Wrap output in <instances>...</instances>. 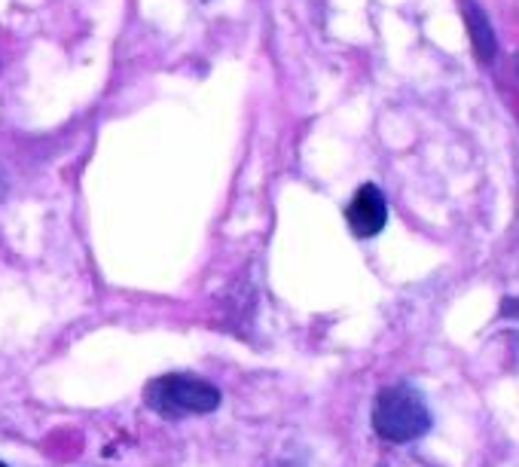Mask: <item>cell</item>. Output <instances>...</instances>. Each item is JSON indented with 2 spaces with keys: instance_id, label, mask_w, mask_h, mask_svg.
<instances>
[{
  "instance_id": "obj_6",
  "label": "cell",
  "mask_w": 519,
  "mask_h": 467,
  "mask_svg": "<svg viewBox=\"0 0 519 467\" xmlns=\"http://www.w3.org/2000/svg\"><path fill=\"white\" fill-rule=\"evenodd\" d=\"M0 467H7V464H4V461H0Z\"/></svg>"
},
{
  "instance_id": "obj_2",
  "label": "cell",
  "mask_w": 519,
  "mask_h": 467,
  "mask_svg": "<svg viewBox=\"0 0 519 467\" xmlns=\"http://www.w3.org/2000/svg\"><path fill=\"white\" fill-rule=\"evenodd\" d=\"M144 400H147L150 410L159 413L162 419H184V416L214 413L223 397L205 379H196V376H187V373H168V376H159V379L147 382Z\"/></svg>"
},
{
  "instance_id": "obj_5",
  "label": "cell",
  "mask_w": 519,
  "mask_h": 467,
  "mask_svg": "<svg viewBox=\"0 0 519 467\" xmlns=\"http://www.w3.org/2000/svg\"><path fill=\"white\" fill-rule=\"evenodd\" d=\"M501 315H507V318H519V297H510V300H504V306H501Z\"/></svg>"
},
{
  "instance_id": "obj_1",
  "label": "cell",
  "mask_w": 519,
  "mask_h": 467,
  "mask_svg": "<svg viewBox=\"0 0 519 467\" xmlns=\"http://www.w3.org/2000/svg\"><path fill=\"white\" fill-rule=\"evenodd\" d=\"M434 419L413 385H388L373 403V431L388 443H410L431 431Z\"/></svg>"
},
{
  "instance_id": "obj_4",
  "label": "cell",
  "mask_w": 519,
  "mask_h": 467,
  "mask_svg": "<svg viewBox=\"0 0 519 467\" xmlns=\"http://www.w3.org/2000/svg\"><path fill=\"white\" fill-rule=\"evenodd\" d=\"M468 31H471V40H474V52L483 65H492V58H495V34H492V25L486 19V13L474 4V0H468Z\"/></svg>"
},
{
  "instance_id": "obj_3",
  "label": "cell",
  "mask_w": 519,
  "mask_h": 467,
  "mask_svg": "<svg viewBox=\"0 0 519 467\" xmlns=\"http://www.w3.org/2000/svg\"><path fill=\"white\" fill-rule=\"evenodd\" d=\"M345 220H349V226H352V232L358 239L379 236V232L385 229V223H388V202H385L382 190L376 184H364L352 196L349 208H345Z\"/></svg>"
}]
</instances>
